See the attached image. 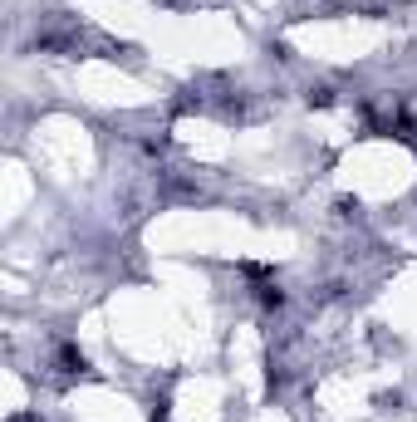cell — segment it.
Wrapping results in <instances>:
<instances>
[{"label": "cell", "instance_id": "1", "mask_svg": "<svg viewBox=\"0 0 417 422\" xmlns=\"http://www.w3.org/2000/svg\"><path fill=\"white\" fill-rule=\"evenodd\" d=\"M255 300H260L265 310H280V305H285V290H280L275 280H265V285H255Z\"/></svg>", "mask_w": 417, "mask_h": 422}, {"label": "cell", "instance_id": "2", "mask_svg": "<svg viewBox=\"0 0 417 422\" xmlns=\"http://www.w3.org/2000/svg\"><path fill=\"white\" fill-rule=\"evenodd\" d=\"M59 363H64L69 373H84V368H89V363H84V354H74V349H64V354H59Z\"/></svg>", "mask_w": 417, "mask_h": 422}]
</instances>
